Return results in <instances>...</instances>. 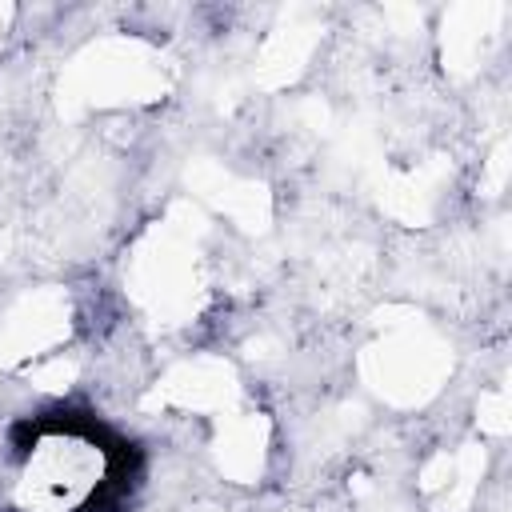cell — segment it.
<instances>
[{
  "label": "cell",
  "mask_w": 512,
  "mask_h": 512,
  "mask_svg": "<svg viewBox=\"0 0 512 512\" xmlns=\"http://www.w3.org/2000/svg\"><path fill=\"white\" fill-rule=\"evenodd\" d=\"M120 476V448L80 420L32 428L20 452L12 500L20 512H88Z\"/></svg>",
  "instance_id": "cell-1"
}]
</instances>
